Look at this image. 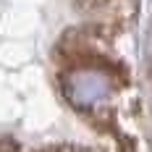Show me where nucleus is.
<instances>
[{"label": "nucleus", "instance_id": "obj_2", "mask_svg": "<svg viewBox=\"0 0 152 152\" xmlns=\"http://www.w3.org/2000/svg\"><path fill=\"white\" fill-rule=\"evenodd\" d=\"M45 152H87V150H79V147H53V150H45Z\"/></svg>", "mask_w": 152, "mask_h": 152}, {"label": "nucleus", "instance_id": "obj_1", "mask_svg": "<svg viewBox=\"0 0 152 152\" xmlns=\"http://www.w3.org/2000/svg\"><path fill=\"white\" fill-rule=\"evenodd\" d=\"M102 92H105V84H102L100 76H94V74H76L68 81V94H71V100L76 105H89Z\"/></svg>", "mask_w": 152, "mask_h": 152}]
</instances>
